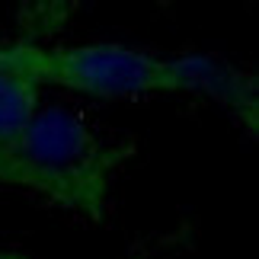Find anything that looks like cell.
I'll list each match as a JSON object with an SVG mask.
<instances>
[{
	"label": "cell",
	"instance_id": "5b68a950",
	"mask_svg": "<svg viewBox=\"0 0 259 259\" xmlns=\"http://www.w3.org/2000/svg\"><path fill=\"white\" fill-rule=\"evenodd\" d=\"M0 259H32V256H26V253H19V250H7V246H0Z\"/></svg>",
	"mask_w": 259,
	"mask_h": 259
},
{
	"label": "cell",
	"instance_id": "6da1fadb",
	"mask_svg": "<svg viewBox=\"0 0 259 259\" xmlns=\"http://www.w3.org/2000/svg\"><path fill=\"white\" fill-rule=\"evenodd\" d=\"M135 154L132 141L99 135L77 109H38L0 166V186L45 198L80 221L99 224L109 214L112 183Z\"/></svg>",
	"mask_w": 259,
	"mask_h": 259
},
{
	"label": "cell",
	"instance_id": "277c9868",
	"mask_svg": "<svg viewBox=\"0 0 259 259\" xmlns=\"http://www.w3.org/2000/svg\"><path fill=\"white\" fill-rule=\"evenodd\" d=\"M173 64L179 77V93L211 99L221 109H227L237 122H246L250 135H256L259 93L256 77L250 71H240L214 55H173Z\"/></svg>",
	"mask_w": 259,
	"mask_h": 259
},
{
	"label": "cell",
	"instance_id": "7a4b0ae2",
	"mask_svg": "<svg viewBox=\"0 0 259 259\" xmlns=\"http://www.w3.org/2000/svg\"><path fill=\"white\" fill-rule=\"evenodd\" d=\"M42 87L71 90L90 99H147L179 93L173 55H154L122 42H35Z\"/></svg>",
	"mask_w": 259,
	"mask_h": 259
},
{
	"label": "cell",
	"instance_id": "3957f363",
	"mask_svg": "<svg viewBox=\"0 0 259 259\" xmlns=\"http://www.w3.org/2000/svg\"><path fill=\"white\" fill-rule=\"evenodd\" d=\"M38 38H0V166L38 112L42 80L35 74Z\"/></svg>",
	"mask_w": 259,
	"mask_h": 259
}]
</instances>
